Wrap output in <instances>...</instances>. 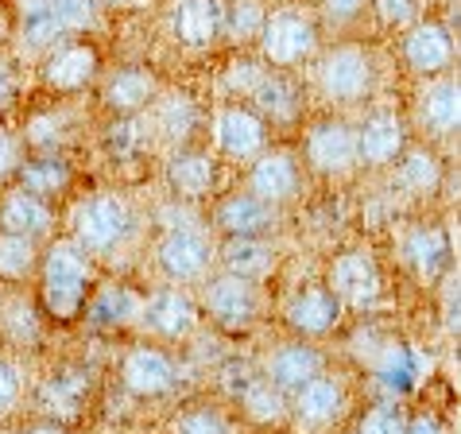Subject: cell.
Segmentation results:
<instances>
[{"label": "cell", "instance_id": "1", "mask_svg": "<svg viewBox=\"0 0 461 434\" xmlns=\"http://www.w3.org/2000/svg\"><path fill=\"white\" fill-rule=\"evenodd\" d=\"M89 260L78 245L59 240L55 249H47L43 257V272H40V295H43V311L55 322H74L86 311V295H89Z\"/></svg>", "mask_w": 461, "mask_h": 434}, {"label": "cell", "instance_id": "2", "mask_svg": "<svg viewBox=\"0 0 461 434\" xmlns=\"http://www.w3.org/2000/svg\"><path fill=\"white\" fill-rule=\"evenodd\" d=\"M132 233V206L121 194H89L74 206V237L86 252H113Z\"/></svg>", "mask_w": 461, "mask_h": 434}, {"label": "cell", "instance_id": "3", "mask_svg": "<svg viewBox=\"0 0 461 434\" xmlns=\"http://www.w3.org/2000/svg\"><path fill=\"white\" fill-rule=\"evenodd\" d=\"M318 47V32H314V20L303 16L294 8L284 12H272L264 16L260 23V50L272 67H294V62L311 59Z\"/></svg>", "mask_w": 461, "mask_h": 434}, {"label": "cell", "instance_id": "4", "mask_svg": "<svg viewBox=\"0 0 461 434\" xmlns=\"http://www.w3.org/2000/svg\"><path fill=\"white\" fill-rule=\"evenodd\" d=\"M373 55L365 47H334L322 62V74H318L330 101H361L373 89Z\"/></svg>", "mask_w": 461, "mask_h": 434}, {"label": "cell", "instance_id": "5", "mask_svg": "<svg viewBox=\"0 0 461 434\" xmlns=\"http://www.w3.org/2000/svg\"><path fill=\"white\" fill-rule=\"evenodd\" d=\"M156 260L163 267L167 279H178V284H190V279H202L210 272V260H213V249L202 229H171L167 237L159 240L156 249Z\"/></svg>", "mask_w": 461, "mask_h": 434}, {"label": "cell", "instance_id": "6", "mask_svg": "<svg viewBox=\"0 0 461 434\" xmlns=\"http://www.w3.org/2000/svg\"><path fill=\"white\" fill-rule=\"evenodd\" d=\"M217 151L237 163H249L260 151H267V124L260 113L245 105H229L217 113Z\"/></svg>", "mask_w": 461, "mask_h": 434}, {"label": "cell", "instance_id": "7", "mask_svg": "<svg viewBox=\"0 0 461 434\" xmlns=\"http://www.w3.org/2000/svg\"><path fill=\"white\" fill-rule=\"evenodd\" d=\"M306 159L322 175H345L357 163V132L345 121H318L306 132Z\"/></svg>", "mask_w": 461, "mask_h": 434}, {"label": "cell", "instance_id": "8", "mask_svg": "<svg viewBox=\"0 0 461 434\" xmlns=\"http://www.w3.org/2000/svg\"><path fill=\"white\" fill-rule=\"evenodd\" d=\"M330 291L338 295L341 306H368L380 299V272L376 260L365 252H341L330 264Z\"/></svg>", "mask_w": 461, "mask_h": 434}, {"label": "cell", "instance_id": "9", "mask_svg": "<svg viewBox=\"0 0 461 434\" xmlns=\"http://www.w3.org/2000/svg\"><path fill=\"white\" fill-rule=\"evenodd\" d=\"M249 194L260 198L264 206H276V202H287L294 190H299V163H294L291 151L276 148V151H260L252 159L249 171Z\"/></svg>", "mask_w": 461, "mask_h": 434}, {"label": "cell", "instance_id": "10", "mask_svg": "<svg viewBox=\"0 0 461 434\" xmlns=\"http://www.w3.org/2000/svg\"><path fill=\"white\" fill-rule=\"evenodd\" d=\"M121 376H124V388L132 395H144V400L148 395H167L175 388V380H178L175 361L156 346H136L124 357Z\"/></svg>", "mask_w": 461, "mask_h": 434}, {"label": "cell", "instance_id": "11", "mask_svg": "<svg viewBox=\"0 0 461 434\" xmlns=\"http://www.w3.org/2000/svg\"><path fill=\"white\" fill-rule=\"evenodd\" d=\"M206 311L217 326L225 330H249L256 318V287L237 276H217L206 287Z\"/></svg>", "mask_w": 461, "mask_h": 434}, {"label": "cell", "instance_id": "12", "mask_svg": "<svg viewBox=\"0 0 461 434\" xmlns=\"http://www.w3.org/2000/svg\"><path fill=\"white\" fill-rule=\"evenodd\" d=\"M403 62L415 74H442L454 62V35L434 20L411 23V32L403 35Z\"/></svg>", "mask_w": 461, "mask_h": 434}, {"label": "cell", "instance_id": "13", "mask_svg": "<svg viewBox=\"0 0 461 434\" xmlns=\"http://www.w3.org/2000/svg\"><path fill=\"white\" fill-rule=\"evenodd\" d=\"M94 78H97V50L89 43H62L43 62V82L50 89H59V94L86 89Z\"/></svg>", "mask_w": 461, "mask_h": 434}, {"label": "cell", "instance_id": "14", "mask_svg": "<svg viewBox=\"0 0 461 434\" xmlns=\"http://www.w3.org/2000/svg\"><path fill=\"white\" fill-rule=\"evenodd\" d=\"M314 376H322V353L306 346V341H291V346L276 349L264 365V380L276 392H299Z\"/></svg>", "mask_w": 461, "mask_h": 434}, {"label": "cell", "instance_id": "15", "mask_svg": "<svg viewBox=\"0 0 461 434\" xmlns=\"http://www.w3.org/2000/svg\"><path fill=\"white\" fill-rule=\"evenodd\" d=\"M403 156V121L395 113H373L357 129V159L368 167H388Z\"/></svg>", "mask_w": 461, "mask_h": 434}, {"label": "cell", "instance_id": "16", "mask_svg": "<svg viewBox=\"0 0 461 434\" xmlns=\"http://www.w3.org/2000/svg\"><path fill=\"white\" fill-rule=\"evenodd\" d=\"M225 32V0H178L175 35L186 47H210Z\"/></svg>", "mask_w": 461, "mask_h": 434}, {"label": "cell", "instance_id": "17", "mask_svg": "<svg viewBox=\"0 0 461 434\" xmlns=\"http://www.w3.org/2000/svg\"><path fill=\"white\" fill-rule=\"evenodd\" d=\"M287 318L299 334L318 338V334H330V330L341 322V303L330 287H306L303 295L291 299Z\"/></svg>", "mask_w": 461, "mask_h": 434}, {"label": "cell", "instance_id": "18", "mask_svg": "<svg viewBox=\"0 0 461 434\" xmlns=\"http://www.w3.org/2000/svg\"><path fill=\"white\" fill-rule=\"evenodd\" d=\"M144 322L156 330L159 338H186L198 326V306L190 303L183 291H156L144 303Z\"/></svg>", "mask_w": 461, "mask_h": 434}, {"label": "cell", "instance_id": "19", "mask_svg": "<svg viewBox=\"0 0 461 434\" xmlns=\"http://www.w3.org/2000/svg\"><path fill=\"white\" fill-rule=\"evenodd\" d=\"M50 206L43 198H35L28 194V190H8L5 202H0V233H16V237H43L47 229H50Z\"/></svg>", "mask_w": 461, "mask_h": 434}, {"label": "cell", "instance_id": "20", "mask_svg": "<svg viewBox=\"0 0 461 434\" xmlns=\"http://www.w3.org/2000/svg\"><path fill=\"white\" fill-rule=\"evenodd\" d=\"M221 264H225V276L256 284V279H264L276 267V252L260 237H229L221 245Z\"/></svg>", "mask_w": 461, "mask_h": 434}, {"label": "cell", "instance_id": "21", "mask_svg": "<svg viewBox=\"0 0 461 434\" xmlns=\"http://www.w3.org/2000/svg\"><path fill=\"white\" fill-rule=\"evenodd\" d=\"M294 411H299L303 423L326 427V423H334V419L345 411V392H341L338 380L314 376L311 384H303L299 392H294Z\"/></svg>", "mask_w": 461, "mask_h": 434}, {"label": "cell", "instance_id": "22", "mask_svg": "<svg viewBox=\"0 0 461 434\" xmlns=\"http://www.w3.org/2000/svg\"><path fill=\"white\" fill-rule=\"evenodd\" d=\"M167 183H171L175 194L202 198V194L213 190L217 167H213V159L206 156V151H178V156H171V163H167Z\"/></svg>", "mask_w": 461, "mask_h": 434}, {"label": "cell", "instance_id": "23", "mask_svg": "<svg viewBox=\"0 0 461 434\" xmlns=\"http://www.w3.org/2000/svg\"><path fill=\"white\" fill-rule=\"evenodd\" d=\"M105 105L117 113H136L144 109L151 97H156V74L144 67H124L105 82Z\"/></svg>", "mask_w": 461, "mask_h": 434}, {"label": "cell", "instance_id": "24", "mask_svg": "<svg viewBox=\"0 0 461 434\" xmlns=\"http://www.w3.org/2000/svg\"><path fill=\"white\" fill-rule=\"evenodd\" d=\"M16 183H20V190H28V194L50 202L70 186V167H67V159H59V156H32L20 163Z\"/></svg>", "mask_w": 461, "mask_h": 434}, {"label": "cell", "instance_id": "25", "mask_svg": "<svg viewBox=\"0 0 461 434\" xmlns=\"http://www.w3.org/2000/svg\"><path fill=\"white\" fill-rule=\"evenodd\" d=\"M267 222H272V206H264V202L252 194H233L217 206V225H221L229 237H256Z\"/></svg>", "mask_w": 461, "mask_h": 434}, {"label": "cell", "instance_id": "26", "mask_svg": "<svg viewBox=\"0 0 461 434\" xmlns=\"http://www.w3.org/2000/svg\"><path fill=\"white\" fill-rule=\"evenodd\" d=\"M422 124H427L430 132H454L457 129V117H461V97H457V82L454 78H442V82H434L427 94H422Z\"/></svg>", "mask_w": 461, "mask_h": 434}, {"label": "cell", "instance_id": "27", "mask_svg": "<svg viewBox=\"0 0 461 434\" xmlns=\"http://www.w3.org/2000/svg\"><path fill=\"white\" fill-rule=\"evenodd\" d=\"M140 311H144V299L136 295V291H128L121 284H109L101 287L94 303H89V322L97 326H128L132 318H140Z\"/></svg>", "mask_w": 461, "mask_h": 434}, {"label": "cell", "instance_id": "28", "mask_svg": "<svg viewBox=\"0 0 461 434\" xmlns=\"http://www.w3.org/2000/svg\"><path fill=\"white\" fill-rule=\"evenodd\" d=\"M407 257H411L415 272H419L422 279H438L442 267L450 264V245H446L442 229H438V225L415 229V233L407 237Z\"/></svg>", "mask_w": 461, "mask_h": 434}, {"label": "cell", "instance_id": "29", "mask_svg": "<svg viewBox=\"0 0 461 434\" xmlns=\"http://www.w3.org/2000/svg\"><path fill=\"white\" fill-rule=\"evenodd\" d=\"M400 163V183L407 190H415V194H434L442 183V167H438V159L430 156V151H407V156L395 159Z\"/></svg>", "mask_w": 461, "mask_h": 434}, {"label": "cell", "instance_id": "30", "mask_svg": "<svg viewBox=\"0 0 461 434\" xmlns=\"http://www.w3.org/2000/svg\"><path fill=\"white\" fill-rule=\"evenodd\" d=\"M252 94L260 101L264 117H272V121H291L294 109H299V89H294L287 78H260Z\"/></svg>", "mask_w": 461, "mask_h": 434}, {"label": "cell", "instance_id": "31", "mask_svg": "<svg viewBox=\"0 0 461 434\" xmlns=\"http://www.w3.org/2000/svg\"><path fill=\"white\" fill-rule=\"evenodd\" d=\"M35 267V240L0 233V279H23Z\"/></svg>", "mask_w": 461, "mask_h": 434}, {"label": "cell", "instance_id": "32", "mask_svg": "<svg viewBox=\"0 0 461 434\" xmlns=\"http://www.w3.org/2000/svg\"><path fill=\"white\" fill-rule=\"evenodd\" d=\"M245 411L256 419V423H276V419H284V392H276L267 380L260 384H249L245 388Z\"/></svg>", "mask_w": 461, "mask_h": 434}, {"label": "cell", "instance_id": "33", "mask_svg": "<svg viewBox=\"0 0 461 434\" xmlns=\"http://www.w3.org/2000/svg\"><path fill=\"white\" fill-rule=\"evenodd\" d=\"M82 376L78 373H62L55 380H47L43 384V403L50 407V411H59V415H70L74 407H78L82 400Z\"/></svg>", "mask_w": 461, "mask_h": 434}, {"label": "cell", "instance_id": "34", "mask_svg": "<svg viewBox=\"0 0 461 434\" xmlns=\"http://www.w3.org/2000/svg\"><path fill=\"white\" fill-rule=\"evenodd\" d=\"M47 16L59 23L62 35L67 32H86L94 23V0H50Z\"/></svg>", "mask_w": 461, "mask_h": 434}, {"label": "cell", "instance_id": "35", "mask_svg": "<svg viewBox=\"0 0 461 434\" xmlns=\"http://www.w3.org/2000/svg\"><path fill=\"white\" fill-rule=\"evenodd\" d=\"M403 407L400 403H376L368 407L365 419L357 423V434H403Z\"/></svg>", "mask_w": 461, "mask_h": 434}, {"label": "cell", "instance_id": "36", "mask_svg": "<svg viewBox=\"0 0 461 434\" xmlns=\"http://www.w3.org/2000/svg\"><path fill=\"white\" fill-rule=\"evenodd\" d=\"M175 434H229V423L221 419V411H213V407H194V411H186L178 419Z\"/></svg>", "mask_w": 461, "mask_h": 434}, {"label": "cell", "instance_id": "37", "mask_svg": "<svg viewBox=\"0 0 461 434\" xmlns=\"http://www.w3.org/2000/svg\"><path fill=\"white\" fill-rule=\"evenodd\" d=\"M59 40H62V28L47 16V12H43V16L23 20V43H28L32 50H55Z\"/></svg>", "mask_w": 461, "mask_h": 434}, {"label": "cell", "instance_id": "38", "mask_svg": "<svg viewBox=\"0 0 461 434\" xmlns=\"http://www.w3.org/2000/svg\"><path fill=\"white\" fill-rule=\"evenodd\" d=\"M373 8H376V16L388 23V28H411L419 8H422V0H373Z\"/></svg>", "mask_w": 461, "mask_h": 434}, {"label": "cell", "instance_id": "39", "mask_svg": "<svg viewBox=\"0 0 461 434\" xmlns=\"http://www.w3.org/2000/svg\"><path fill=\"white\" fill-rule=\"evenodd\" d=\"M229 23H233V35H237V40H245V35L260 32L264 16H260V8H256V0H240L233 12L225 8V28H229Z\"/></svg>", "mask_w": 461, "mask_h": 434}, {"label": "cell", "instance_id": "40", "mask_svg": "<svg viewBox=\"0 0 461 434\" xmlns=\"http://www.w3.org/2000/svg\"><path fill=\"white\" fill-rule=\"evenodd\" d=\"M23 163V140L16 132L0 129V183H8V178H16Z\"/></svg>", "mask_w": 461, "mask_h": 434}, {"label": "cell", "instance_id": "41", "mask_svg": "<svg viewBox=\"0 0 461 434\" xmlns=\"http://www.w3.org/2000/svg\"><path fill=\"white\" fill-rule=\"evenodd\" d=\"M59 136H62V129H59L55 117H35V121L28 124V144L40 148V156H50V151H55Z\"/></svg>", "mask_w": 461, "mask_h": 434}, {"label": "cell", "instance_id": "42", "mask_svg": "<svg viewBox=\"0 0 461 434\" xmlns=\"http://www.w3.org/2000/svg\"><path fill=\"white\" fill-rule=\"evenodd\" d=\"M190 121H194V105H190L186 97H178V101H171V105L163 109V124H167V132L186 136L190 132Z\"/></svg>", "mask_w": 461, "mask_h": 434}, {"label": "cell", "instance_id": "43", "mask_svg": "<svg viewBox=\"0 0 461 434\" xmlns=\"http://www.w3.org/2000/svg\"><path fill=\"white\" fill-rule=\"evenodd\" d=\"M20 400V373L8 361H0V415H8Z\"/></svg>", "mask_w": 461, "mask_h": 434}, {"label": "cell", "instance_id": "44", "mask_svg": "<svg viewBox=\"0 0 461 434\" xmlns=\"http://www.w3.org/2000/svg\"><path fill=\"white\" fill-rule=\"evenodd\" d=\"M318 5H322L326 16H334V20H353L357 12L368 5V0H318Z\"/></svg>", "mask_w": 461, "mask_h": 434}, {"label": "cell", "instance_id": "45", "mask_svg": "<svg viewBox=\"0 0 461 434\" xmlns=\"http://www.w3.org/2000/svg\"><path fill=\"white\" fill-rule=\"evenodd\" d=\"M403 434H446L442 423L434 415H415V419H407L403 423Z\"/></svg>", "mask_w": 461, "mask_h": 434}, {"label": "cell", "instance_id": "46", "mask_svg": "<svg viewBox=\"0 0 461 434\" xmlns=\"http://www.w3.org/2000/svg\"><path fill=\"white\" fill-rule=\"evenodd\" d=\"M16 8H20L23 20H32V16H43V12L50 8V0H16Z\"/></svg>", "mask_w": 461, "mask_h": 434}, {"label": "cell", "instance_id": "47", "mask_svg": "<svg viewBox=\"0 0 461 434\" xmlns=\"http://www.w3.org/2000/svg\"><path fill=\"white\" fill-rule=\"evenodd\" d=\"M12 94H16V89H12V78H8L5 70H0V113L12 105Z\"/></svg>", "mask_w": 461, "mask_h": 434}, {"label": "cell", "instance_id": "48", "mask_svg": "<svg viewBox=\"0 0 461 434\" xmlns=\"http://www.w3.org/2000/svg\"><path fill=\"white\" fill-rule=\"evenodd\" d=\"M28 434H67V430H62L59 423H40V427H32Z\"/></svg>", "mask_w": 461, "mask_h": 434}, {"label": "cell", "instance_id": "49", "mask_svg": "<svg viewBox=\"0 0 461 434\" xmlns=\"http://www.w3.org/2000/svg\"><path fill=\"white\" fill-rule=\"evenodd\" d=\"M101 5H109V8H136V5H144V0H101Z\"/></svg>", "mask_w": 461, "mask_h": 434}, {"label": "cell", "instance_id": "50", "mask_svg": "<svg viewBox=\"0 0 461 434\" xmlns=\"http://www.w3.org/2000/svg\"><path fill=\"white\" fill-rule=\"evenodd\" d=\"M0 35H5V28H0Z\"/></svg>", "mask_w": 461, "mask_h": 434}]
</instances>
